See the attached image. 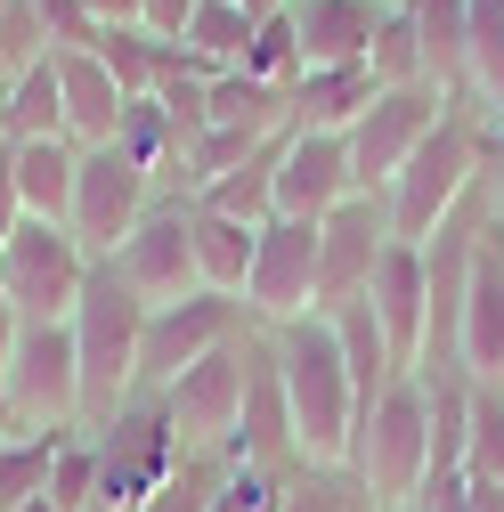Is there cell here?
Instances as JSON below:
<instances>
[{"instance_id": "6da1fadb", "label": "cell", "mask_w": 504, "mask_h": 512, "mask_svg": "<svg viewBox=\"0 0 504 512\" xmlns=\"http://www.w3.org/2000/svg\"><path fill=\"white\" fill-rule=\"evenodd\" d=\"M488 155H496L488 122H480L472 106H448V114H439V131L399 163V179H391V187H374V196H383L391 236H399V244H431L439 220H456V212L480 196Z\"/></svg>"}, {"instance_id": "7a4b0ae2", "label": "cell", "mask_w": 504, "mask_h": 512, "mask_svg": "<svg viewBox=\"0 0 504 512\" xmlns=\"http://www.w3.org/2000/svg\"><path fill=\"white\" fill-rule=\"evenodd\" d=\"M277 374H285V407H293V439H301V464H342L350 456V431H358V382L342 366L334 342V317L309 309L293 326L269 334Z\"/></svg>"}, {"instance_id": "3957f363", "label": "cell", "mask_w": 504, "mask_h": 512, "mask_svg": "<svg viewBox=\"0 0 504 512\" xmlns=\"http://www.w3.org/2000/svg\"><path fill=\"white\" fill-rule=\"evenodd\" d=\"M350 480L366 488V504L383 512H407L431 480V399H423V374H399L391 391H374L358 407V431H350Z\"/></svg>"}, {"instance_id": "277c9868", "label": "cell", "mask_w": 504, "mask_h": 512, "mask_svg": "<svg viewBox=\"0 0 504 512\" xmlns=\"http://www.w3.org/2000/svg\"><path fill=\"white\" fill-rule=\"evenodd\" d=\"M74 358H82V431H98L122 399L139 391V334H147V301L122 285L106 261H90V285L74 301Z\"/></svg>"}, {"instance_id": "5b68a950", "label": "cell", "mask_w": 504, "mask_h": 512, "mask_svg": "<svg viewBox=\"0 0 504 512\" xmlns=\"http://www.w3.org/2000/svg\"><path fill=\"white\" fill-rule=\"evenodd\" d=\"M90 456H98V504L106 512H139L187 464V439H179V423H171V407L155 391H131L90 431Z\"/></svg>"}, {"instance_id": "8992f818", "label": "cell", "mask_w": 504, "mask_h": 512, "mask_svg": "<svg viewBox=\"0 0 504 512\" xmlns=\"http://www.w3.org/2000/svg\"><path fill=\"white\" fill-rule=\"evenodd\" d=\"M82 285H90V252H82L74 228H57V220L9 228V244H0V293L17 301L25 326H66Z\"/></svg>"}, {"instance_id": "52a82bcc", "label": "cell", "mask_w": 504, "mask_h": 512, "mask_svg": "<svg viewBox=\"0 0 504 512\" xmlns=\"http://www.w3.org/2000/svg\"><path fill=\"white\" fill-rule=\"evenodd\" d=\"M9 423L17 431H82V358H74V326H25L9 366Z\"/></svg>"}, {"instance_id": "ba28073f", "label": "cell", "mask_w": 504, "mask_h": 512, "mask_svg": "<svg viewBox=\"0 0 504 512\" xmlns=\"http://www.w3.org/2000/svg\"><path fill=\"white\" fill-rule=\"evenodd\" d=\"M155 204H163V179H155L147 163H131L122 147H82L66 228L82 236V252H90V261H106V252H114L122 236H131V228H139Z\"/></svg>"}, {"instance_id": "9c48e42d", "label": "cell", "mask_w": 504, "mask_h": 512, "mask_svg": "<svg viewBox=\"0 0 504 512\" xmlns=\"http://www.w3.org/2000/svg\"><path fill=\"white\" fill-rule=\"evenodd\" d=\"M252 334L244 317V293H187V301H163L147 309V334H139V391H163V382H179L196 358H212L220 342Z\"/></svg>"}, {"instance_id": "30bf717a", "label": "cell", "mask_w": 504, "mask_h": 512, "mask_svg": "<svg viewBox=\"0 0 504 512\" xmlns=\"http://www.w3.org/2000/svg\"><path fill=\"white\" fill-rule=\"evenodd\" d=\"M318 309V220H269L252 244V277H244V317L261 334L293 326V317Z\"/></svg>"}, {"instance_id": "8fae6325", "label": "cell", "mask_w": 504, "mask_h": 512, "mask_svg": "<svg viewBox=\"0 0 504 512\" xmlns=\"http://www.w3.org/2000/svg\"><path fill=\"white\" fill-rule=\"evenodd\" d=\"M439 114H448V98H439L431 82H399V90H374V106L350 122V171H358V196H374V187H391L399 163L439 131Z\"/></svg>"}, {"instance_id": "7c38bea8", "label": "cell", "mask_w": 504, "mask_h": 512, "mask_svg": "<svg viewBox=\"0 0 504 512\" xmlns=\"http://www.w3.org/2000/svg\"><path fill=\"white\" fill-rule=\"evenodd\" d=\"M244 374H252V334L220 342L212 358H196L179 382H163V407L179 423L187 447H212V456H228V439H236V415H244Z\"/></svg>"}, {"instance_id": "4fadbf2b", "label": "cell", "mask_w": 504, "mask_h": 512, "mask_svg": "<svg viewBox=\"0 0 504 512\" xmlns=\"http://www.w3.org/2000/svg\"><path fill=\"white\" fill-rule=\"evenodd\" d=\"M106 269L131 285L147 309H163V301H187V293H204V277H196V244H187V196H163L131 236H122L114 252H106Z\"/></svg>"}, {"instance_id": "5bb4252c", "label": "cell", "mask_w": 504, "mask_h": 512, "mask_svg": "<svg viewBox=\"0 0 504 512\" xmlns=\"http://www.w3.org/2000/svg\"><path fill=\"white\" fill-rule=\"evenodd\" d=\"M383 244H391L383 196H350V204H334V212L318 220V309H350V301H366Z\"/></svg>"}, {"instance_id": "9a60e30c", "label": "cell", "mask_w": 504, "mask_h": 512, "mask_svg": "<svg viewBox=\"0 0 504 512\" xmlns=\"http://www.w3.org/2000/svg\"><path fill=\"white\" fill-rule=\"evenodd\" d=\"M350 196H358V171H350L342 131H285L277 139V212L285 220H326Z\"/></svg>"}, {"instance_id": "2e32d148", "label": "cell", "mask_w": 504, "mask_h": 512, "mask_svg": "<svg viewBox=\"0 0 504 512\" xmlns=\"http://www.w3.org/2000/svg\"><path fill=\"white\" fill-rule=\"evenodd\" d=\"M228 456H236V464H269V472H293V464H301L293 407H285V374H277V350H269L261 326H252V374H244V415H236Z\"/></svg>"}, {"instance_id": "e0dca14e", "label": "cell", "mask_w": 504, "mask_h": 512, "mask_svg": "<svg viewBox=\"0 0 504 512\" xmlns=\"http://www.w3.org/2000/svg\"><path fill=\"white\" fill-rule=\"evenodd\" d=\"M366 309H374V326H383L391 358L415 374L423 358V326H431V285H423V244H383V261H374V285H366Z\"/></svg>"}, {"instance_id": "ac0fdd59", "label": "cell", "mask_w": 504, "mask_h": 512, "mask_svg": "<svg viewBox=\"0 0 504 512\" xmlns=\"http://www.w3.org/2000/svg\"><path fill=\"white\" fill-rule=\"evenodd\" d=\"M456 366L472 382H504V236L480 212V261L464 293V326H456Z\"/></svg>"}, {"instance_id": "d6986e66", "label": "cell", "mask_w": 504, "mask_h": 512, "mask_svg": "<svg viewBox=\"0 0 504 512\" xmlns=\"http://www.w3.org/2000/svg\"><path fill=\"white\" fill-rule=\"evenodd\" d=\"M383 17H391L383 0H293L285 25L301 41V74L309 66H366L374 25H383Z\"/></svg>"}, {"instance_id": "ffe728a7", "label": "cell", "mask_w": 504, "mask_h": 512, "mask_svg": "<svg viewBox=\"0 0 504 512\" xmlns=\"http://www.w3.org/2000/svg\"><path fill=\"white\" fill-rule=\"evenodd\" d=\"M57 98H66V139L74 147H114V122L131 106V90L114 82L98 49H57Z\"/></svg>"}, {"instance_id": "44dd1931", "label": "cell", "mask_w": 504, "mask_h": 512, "mask_svg": "<svg viewBox=\"0 0 504 512\" xmlns=\"http://www.w3.org/2000/svg\"><path fill=\"white\" fill-rule=\"evenodd\" d=\"M407 25H415V49H423V82L448 98V106H472L464 90V41H472V0H399Z\"/></svg>"}, {"instance_id": "7402d4cb", "label": "cell", "mask_w": 504, "mask_h": 512, "mask_svg": "<svg viewBox=\"0 0 504 512\" xmlns=\"http://www.w3.org/2000/svg\"><path fill=\"white\" fill-rule=\"evenodd\" d=\"M74 171H82V147H74V139H25V147H9L17 212L66 228V212H74Z\"/></svg>"}, {"instance_id": "603a6c76", "label": "cell", "mask_w": 504, "mask_h": 512, "mask_svg": "<svg viewBox=\"0 0 504 512\" xmlns=\"http://www.w3.org/2000/svg\"><path fill=\"white\" fill-rule=\"evenodd\" d=\"M374 82L366 66H309L293 82V131H350V122L374 106Z\"/></svg>"}, {"instance_id": "cb8c5ba5", "label": "cell", "mask_w": 504, "mask_h": 512, "mask_svg": "<svg viewBox=\"0 0 504 512\" xmlns=\"http://www.w3.org/2000/svg\"><path fill=\"white\" fill-rule=\"evenodd\" d=\"M187 244H196V277H204L212 293H244L261 228H244V220H228V212H212V204L187 196Z\"/></svg>"}, {"instance_id": "d4e9b609", "label": "cell", "mask_w": 504, "mask_h": 512, "mask_svg": "<svg viewBox=\"0 0 504 512\" xmlns=\"http://www.w3.org/2000/svg\"><path fill=\"white\" fill-rule=\"evenodd\" d=\"M0 139L25 147V139H66V98H57V57L17 82H0Z\"/></svg>"}, {"instance_id": "484cf974", "label": "cell", "mask_w": 504, "mask_h": 512, "mask_svg": "<svg viewBox=\"0 0 504 512\" xmlns=\"http://www.w3.org/2000/svg\"><path fill=\"white\" fill-rule=\"evenodd\" d=\"M98 57L114 66V82L131 90V98H155V90L179 74V41H155L147 25H106V33H98Z\"/></svg>"}, {"instance_id": "4316f807", "label": "cell", "mask_w": 504, "mask_h": 512, "mask_svg": "<svg viewBox=\"0 0 504 512\" xmlns=\"http://www.w3.org/2000/svg\"><path fill=\"white\" fill-rule=\"evenodd\" d=\"M326 317H334L342 366H350V382H358V407H366L374 391H391V382L407 374V366L391 358V342H383V326H374V309H366V301H350V309H326Z\"/></svg>"}, {"instance_id": "83f0119b", "label": "cell", "mask_w": 504, "mask_h": 512, "mask_svg": "<svg viewBox=\"0 0 504 512\" xmlns=\"http://www.w3.org/2000/svg\"><path fill=\"white\" fill-rule=\"evenodd\" d=\"M196 204H212V212H228V220H244V228H269V220H277V139L252 155V163H236L228 179H212Z\"/></svg>"}, {"instance_id": "f1b7e54d", "label": "cell", "mask_w": 504, "mask_h": 512, "mask_svg": "<svg viewBox=\"0 0 504 512\" xmlns=\"http://www.w3.org/2000/svg\"><path fill=\"white\" fill-rule=\"evenodd\" d=\"M252 25H261V17H244L236 0H204V9L187 17V33H179V49L196 57L204 74H228V66H244V49H252Z\"/></svg>"}, {"instance_id": "f546056e", "label": "cell", "mask_w": 504, "mask_h": 512, "mask_svg": "<svg viewBox=\"0 0 504 512\" xmlns=\"http://www.w3.org/2000/svg\"><path fill=\"white\" fill-rule=\"evenodd\" d=\"M74 431H0V512H17L49 488V464Z\"/></svg>"}, {"instance_id": "4dcf8cb0", "label": "cell", "mask_w": 504, "mask_h": 512, "mask_svg": "<svg viewBox=\"0 0 504 512\" xmlns=\"http://www.w3.org/2000/svg\"><path fill=\"white\" fill-rule=\"evenodd\" d=\"M114 147L131 155V163H147V171L171 187V171H179V122H171V106H163V98H131L122 122H114Z\"/></svg>"}, {"instance_id": "1f68e13d", "label": "cell", "mask_w": 504, "mask_h": 512, "mask_svg": "<svg viewBox=\"0 0 504 512\" xmlns=\"http://www.w3.org/2000/svg\"><path fill=\"white\" fill-rule=\"evenodd\" d=\"M464 90L472 114L504 98V0H472V41H464Z\"/></svg>"}, {"instance_id": "d6a6232c", "label": "cell", "mask_w": 504, "mask_h": 512, "mask_svg": "<svg viewBox=\"0 0 504 512\" xmlns=\"http://www.w3.org/2000/svg\"><path fill=\"white\" fill-rule=\"evenodd\" d=\"M464 472L480 488H504V382H472V423H464Z\"/></svg>"}, {"instance_id": "836d02e7", "label": "cell", "mask_w": 504, "mask_h": 512, "mask_svg": "<svg viewBox=\"0 0 504 512\" xmlns=\"http://www.w3.org/2000/svg\"><path fill=\"white\" fill-rule=\"evenodd\" d=\"M358 504H366V488L350 480V464H293V480L277 496V512H358Z\"/></svg>"}, {"instance_id": "e575fe53", "label": "cell", "mask_w": 504, "mask_h": 512, "mask_svg": "<svg viewBox=\"0 0 504 512\" xmlns=\"http://www.w3.org/2000/svg\"><path fill=\"white\" fill-rule=\"evenodd\" d=\"M366 74L383 82V90H399V82H423V49H415V25H407V9H391L383 25H374V49H366Z\"/></svg>"}, {"instance_id": "d590c367", "label": "cell", "mask_w": 504, "mask_h": 512, "mask_svg": "<svg viewBox=\"0 0 504 512\" xmlns=\"http://www.w3.org/2000/svg\"><path fill=\"white\" fill-rule=\"evenodd\" d=\"M244 74H252V82H269V90H293V82H301V41H293L285 17H261V25H252Z\"/></svg>"}, {"instance_id": "8d00e7d4", "label": "cell", "mask_w": 504, "mask_h": 512, "mask_svg": "<svg viewBox=\"0 0 504 512\" xmlns=\"http://www.w3.org/2000/svg\"><path fill=\"white\" fill-rule=\"evenodd\" d=\"M285 480H293V472H269V464H236V456H228V472H220V488H212V512H277Z\"/></svg>"}, {"instance_id": "74e56055", "label": "cell", "mask_w": 504, "mask_h": 512, "mask_svg": "<svg viewBox=\"0 0 504 512\" xmlns=\"http://www.w3.org/2000/svg\"><path fill=\"white\" fill-rule=\"evenodd\" d=\"M41 496H57L66 512H90L98 504V456H90V431H74L66 447H57V464H49V488Z\"/></svg>"}, {"instance_id": "f35d334b", "label": "cell", "mask_w": 504, "mask_h": 512, "mask_svg": "<svg viewBox=\"0 0 504 512\" xmlns=\"http://www.w3.org/2000/svg\"><path fill=\"white\" fill-rule=\"evenodd\" d=\"M33 9H41V25H49L57 49H98V17L82 9V0H33Z\"/></svg>"}, {"instance_id": "ab89813d", "label": "cell", "mask_w": 504, "mask_h": 512, "mask_svg": "<svg viewBox=\"0 0 504 512\" xmlns=\"http://www.w3.org/2000/svg\"><path fill=\"white\" fill-rule=\"evenodd\" d=\"M196 9H204V0H139V25H147L155 41H179Z\"/></svg>"}, {"instance_id": "60d3db41", "label": "cell", "mask_w": 504, "mask_h": 512, "mask_svg": "<svg viewBox=\"0 0 504 512\" xmlns=\"http://www.w3.org/2000/svg\"><path fill=\"white\" fill-rule=\"evenodd\" d=\"M480 212H488V228L504 236V155H488V171H480Z\"/></svg>"}, {"instance_id": "b9f144b4", "label": "cell", "mask_w": 504, "mask_h": 512, "mask_svg": "<svg viewBox=\"0 0 504 512\" xmlns=\"http://www.w3.org/2000/svg\"><path fill=\"white\" fill-rule=\"evenodd\" d=\"M17 220H25V212H17V187H9V139H0V244H9Z\"/></svg>"}, {"instance_id": "7bdbcfd3", "label": "cell", "mask_w": 504, "mask_h": 512, "mask_svg": "<svg viewBox=\"0 0 504 512\" xmlns=\"http://www.w3.org/2000/svg\"><path fill=\"white\" fill-rule=\"evenodd\" d=\"M82 9L98 17V33H106V25H139V0H82Z\"/></svg>"}, {"instance_id": "ee69618b", "label": "cell", "mask_w": 504, "mask_h": 512, "mask_svg": "<svg viewBox=\"0 0 504 512\" xmlns=\"http://www.w3.org/2000/svg\"><path fill=\"white\" fill-rule=\"evenodd\" d=\"M17 334H25V317H17V301L0 293V366H9V350H17Z\"/></svg>"}, {"instance_id": "f6af8a7d", "label": "cell", "mask_w": 504, "mask_h": 512, "mask_svg": "<svg viewBox=\"0 0 504 512\" xmlns=\"http://www.w3.org/2000/svg\"><path fill=\"white\" fill-rule=\"evenodd\" d=\"M464 512H504V488H480V480H472V504H464Z\"/></svg>"}, {"instance_id": "bcb514c9", "label": "cell", "mask_w": 504, "mask_h": 512, "mask_svg": "<svg viewBox=\"0 0 504 512\" xmlns=\"http://www.w3.org/2000/svg\"><path fill=\"white\" fill-rule=\"evenodd\" d=\"M236 9H244V17H285L293 0H236Z\"/></svg>"}, {"instance_id": "7dc6e473", "label": "cell", "mask_w": 504, "mask_h": 512, "mask_svg": "<svg viewBox=\"0 0 504 512\" xmlns=\"http://www.w3.org/2000/svg\"><path fill=\"white\" fill-rule=\"evenodd\" d=\"M17 512H66V504H57V496H33V504H17Z\"/></svg>"}, {"instance_id": "c3c4849f", "label": "cell", "mask_w": 504, "mask_h": 512, "mask_svg": "<svg viewBox=\"0 0 504 512\" xmlns=\"http://www.w3.org/2000/svg\"><path fill=\"white\" fill-rule=\"evenodd\" d=\"M358 512H383V504H358Z\"/></svg>"}, {"instance_id": "681fc988", "label": "cell", "mask_w": 504, "mask_h": 512, "mask_svg": "<svg viewBox=\"0 0 504 512\" xmlns=\"http://www.w3.org/2000/svg\"><path fill=\"white\" fill-rule=\"evenodd\" d=\"M383 9H399V0H383Z\"/></svg>"}, {"instance_id": "f907efd6", "label": "cell", "mask_w": 504, "mask_h": 512, "mask_svg": "<svg viewBox=\"0 0 504 512\" xmlns=\"http://www.w3.org/2000/svg\"><path fill=\"white\" fill-rule=\"evenodd\" d=\"M496 155H504V147H496Z\"/></svg>"}]
</instances>
